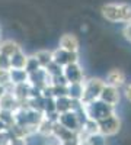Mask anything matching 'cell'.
Instances as JSON below:
<instances>
[{"instance_id":"5b68a950","label":"cell","mask_w":131,"mask_h":145,"mask_svg":"<svg viewBox=\"0 0 131 145\" xmlns=\"http://www.w3.org/2000/svg\"><path fill=\"white\" fill-rule=\"evenodd\" d=\"M53 52V63L58 64L60 67H66L68 64L73 63H79V54L77 52H70L66 50H61V48H57Z\"/></svg>"},{"instance_id":"7402d4cb","label":"cell","mask_w":131,"mask_h":145,"mask_svg":"<svg viewBox=\"0 0 131 145\" xmlns=\"http://www.w3.org/2000/svg\"><path fill=\"white\" fill-rule=\"evenodd\" d=\"M6 145H28V144H26V138H22V137H12V135H10Z\"/></svg>"},{"instance_id":"8fae6325","label":"cell","mask_w":131,"mask_h":145,"mask_svg":"<svg viewBox=\"0 0 131 145\" xmlns=\"http://www.w3.org/2000/svg\"><path fill=\"white\" fill-rule=\"evenodd\" d=\"M106 84L109 86H114V87H118L120 89L121 86L125 84V72L120 68H112L108 74H106Z\"/></svg>"},{"instance_id":"9a60e30c","label":"cell","mask_w":131,"mask_h":145,"mask_svg":"<svg viewBox=\"0 0 131 145\" xmlns=\"http://www.w3.org/2000/svg\"><path fill=\"white\" fill-rule=\"evenodd\" d=\"M34 58L38 61L41 68H45L50 63H53V52L48 50H39L34 54Z\"/></svg>"},{"instance_id":"d4e9b609","label":"cell","mask_w":131,"mask_h":145,"mask_svg":"<svg viewBox=\"0 0 131 145\" xmlns=\"http://www.w3.org/2000/svg\"><path fill=\"white\" fill-rule=\"evenodd\" d=\"M122 35H124V38L128 42H131V22L130 23H125V26L122 29Z\"/></svg>"},{"instance_id":"603a6c76","label":"cell","mask_w":131,"mask_h":145,"mask_svg":"<svg viewBox=\"0 0 131 145\" xmlns=\"http://www.w3.org/2000/svg\"><path fill=\"white\" fill-rule=\"evenodd\" d=\"M10 80H9V70H3L0 68V86H6V84H9Z\"/></svg>"},{"instance_id":"7c38bea8","label":"cell","mask_w":131,"mask_h":145,"mask_svg":"<svg viewBox=\"0 0 131 145\" xmlns=\"http://www.w3.org/2000/svg\"><path fill=\"white\" fill-rule=\"evenodd\" d=\"M18 107H19V102H18V99L13 96V93L5 91L3 96L0 97V110H10V112H15Z\"/></svg>"},{"instance_id":"ac0fdd59","label":"cell","mask_w":131,"mask_h":145,"mask_svg":"<svg viewBox=\"0 0 131 145\" xmlns=\"http://www.w3.org/2000/svg\"><path fill=\"white\" fill-rule=\"evenodd\" d=\"M53 126H54V123L44 116L42 120H41V122L38 123V126H37V134L42 135L44 138L51 137V135H53Z\"/></svg>"},{"instance_id":"52a82bcc","label":"cell","mask_w":131,"mask_h":145,"mask_svg":"<svg viewBox=\"0 0 131 145\" xmlns=\"http://www.w3.org/2000/svg\"><path fill=\"white\" fill-rule=\"evenodd\" d=\"M99 99L105 103H108L111 106H117L118 102H120L121 99V94H120V89L118 87H114V86H109V84H103V87H102V91L99 94Z\"/></svg>"},{"instance_id":"83f0119b","label":"cell","mask_w":131,"mask_h":145,"mask_svg":"<svg viewBox=\"0 0 131 145\" xmlns=\"http://www.w3.org/2000/svg\"><path fill=\"white\" fill-rule=\"evenodd\" d=\"M6 90H5V87L3 86H0V97H2V96H3V93H5Z\"/></svg>"},{"instance_id":"e0dca14e","label":"cell","mask_w":131,"mask_h":145,"mask_svg":"<svg viewBox=\"0 0 131 145\" xmlns=\"http://www.w3.org/2000/svg\"><path fill=\"white\" fill-rule=\"evenodd\" d=\"M83 94V81L82 83H70L67 84V96L73 100L80 102Z\"/></svg>"},{"instance_id":"8992f818","label":"cell","mask_w":131,"mask_h":145,"mask_svg":"<svg viewBox=\"0 0 131 145\" xmlns=\"http://www.w3.org/2000/svg\"><path fill=\"white\" fill-rule=\"evenodd\" d=\"M63 76H64L67 84L85 81V74H83V70H82L79 63H73V64H68V65L63 67Z\"/></svg>"},{"instance_id":"277c9868","label":"cell","mask_w":131,"mask_h":145,"mask_svg":"<svg viewBox=\"0 0 131 145\" xmlns=\"http://www.w3.org/2000/svg\"><path fill=\"white\" fill-rule=\"evenodd\" d=\"M120 129H121V119L115 113L98 120V131H99V134L103 135L105 138L117 135L118 132H120Z\"/></svg>"},{"instance_id":"6da1fadb","label":"cell","mask_w":131,"mask_h":145,"mask_svg":"<svg viewBox=\"0 0 131 145\" xmlns=\"http://www.w3.org/2000/svg\"><path fill=\"white\" fill-rule=\"evenodd\" d=\"M102 16L114 23L131 22V6L127 3H106L102 6Z\"/></svg>"},{"instance_id":"4316f807","label":"cell","mask_w":131,"mask_h":145,"mask_svg":"<svg viewBox=\"0 0 131 145\" xmlns=\"http://www.w3.org/2000/svg\"><path fill=\"white\" fill-rule=\"evenodd\" d=\"M124 94H125V99L131 103V83L128 84V86L125 87V90H124Z\"/></svg>"},{"instance_id":"4fadbf2b","label":"cell","mask_w":131,"mask_h":145,"mask_svg":"<svg viewBox=\"0 0 131 145\" xmlns=\"http://www.w3.org/2000/svg\"><path fill=\"white\" fill-rule=\"evenodd\" d=\"M28 77L29 74L25 68H9V80L13 86L28 81Z\"/></svg>"},{"instance_id":"f1b7e54d","label":"cell","mask_w":131,"mask_h":145,"mask_svg":"<svg viewBox=\"0 0 131 145\" xmlns=\"http://www.w3.org/2000/svg\"><path fill=\"white\" fill-rule=\"evenodd\" d=\"M0 33H2V32H0ZM0 42H2V41H0Z\"/></svg>"},{"instance_id":"2e32d148","label":"cell","mask_w":131,"mask_h":145,"mask_svg":"<svg viewBox=\"0 0 131 145\" xmlns=\"http://www.w3.org/2000/svg\"><path fill=\"white\" fill-rule=\"evenodd\" d=\"M10 68H25L26 65V59H28V55H25L22 50H19L18 52H15L10 58Z\"/></svg>"},{"instance_id":"484cf974","label":"cell","mask_w":131,"mask_h":145,"mask_svg":"<svg viewBox=\"0 0 131 145\" xmlns=\"http://www.w3.org/2000/svg\"><path fill=\"white\" fill-rule=\"evenodd\" d=\"M47 141L44 142V145H61V142L60 141H58L54 135H51V137H47L45 138Z\"/></svg>"},{"instance_id":"ffe728a7","label":"cell","mask_w":131,"mask_h":145,"mask_svg":"<svg viewBox=\"0 0 131 145\" xmlns=\"http://www.w3.org/2000/svg\"><path fill=\"white\" fill-rule=\"evenodd\" d=\"M86 138H88V141H89L90 145H106V138L103 135H101L99 132L86 135Z\"/></svg>"},{"instance_id":"9c48e42d","label":"cell","mask_w":131,"mask_h":145,"mask_svg":"<svg viewBox=\"0 0 131 145\" xmlns=\"http://www.w3.org/2000/svg\"><path fill=\"white\" fill-rule=\"evenodd\" d=\"M55 103V112L60 115L64 112H70V110H76V109L80 106V102L70 99L68 96H60V97L54 99Z\"/></svg>"},{"instance_id":"44dd1931","label":"cell","mask_w":131,"mask_h":145,"mask_svg":"<svg viewBox=\"0 0 131 145\" xmlns=\"http://www.w3.org/2000/svg\"><path fill=\"white\" fill-rule=\"evenodd\" d=\"M41 67H39V64H38V61L34 58V55H31V57H28V59H26V65H25V70L28 71V74H31V72H34V71H37V70H39Z\"/></svg>"},{"instance_id":"3957f363","label":"cell","mask_w":131,"mask_h":145,"mask_svg":"<svg viewBox=\"0 0 131 145\" xmlns=\"http://www.w3.org/2000/svg\"><path fill=\"white\" fill-rule=\"evenodd\" d=\"M105 81L101 78H89L83 81V94H82V99L80 103L82 105H88L90 102H95L99 99V94L102 91Z\"/></svg>"},{"instance_id":"30bf717a","label":"cell","mask_w":131,"mask_h":145,"mask_svg":"<svg viewBox=\"0 0 131 145\" xmlns=\"http://www.w3.org/2000/svg\"><path fill=\"white\" fill-rule=\"evenodd\" d=\"M79 39L77 36L73 35V33H64L61 35L60 38V46L61 50H66V51H70V52H79Z\"/></svg>"},{"instance_id":"5bb4252c","label":"cell","mask_w":131,"mask_h":145,"mask_svg":"<svg viewBox=\"0 0 131 145\" xmlns=\"http://www.w3.org/2000/svg\"><path fill=\"white\" fill-rule=\"evenodd\" d=\"M19 50H22L20 45L15 41H12V39H7V41H2L0 42V54H3L6 57H12L15 52H18Z\"/></svg>"},{"instance_id":"cb8c5ba5","label":"cell","mask_w":131,"mask_h":145,"mask_svg":"<svg viewBox=\"0 0 131 145\" xmlns=\"http://www.w3.org/2000/svg\"><path fill=\"white\" fill-rule=\"evenodd\" d=\"M0 68H3V70L10 68V59H9V57H6L3 54H0Z\"/></svg>"},{"instance_id":"d6986e66","label":"cell","mask_w":131,"mask_h":145,"mask_svg":"<svg viewBox=\"0 0 131 145\" xmlns=\"http://www.w3.org/2000/svg\"><path fill=\"white\" fill-rule=\"evenodd\" d=\"M0 122H2L7 129L15 123V118H13V112L10 110H0Z\"/></svg>"},{"instance_id":"7a4b0ae2","label":"cell","mask_w":131,"mask_h":145,"mask_svg":"<svg viewBox=\"0 0 131 145\" xmlns=\"http://www.w3.org/2000/svg\"><path fill=\"white\" fill-rule=\"evenodd\" d=\"M83 106V112H85V116L88 119H93V120H101L106 116H109L112 113H115V107L102 102L101 99L95 100V102H90L88 105H82Z\"/></svg>"},{"instance_id":"ba28073f","label":"cell","mask_w":131,"mask_h":145,"mask_svg":"<svg viewBox=\"0 0 131 145\" xmlns=\"http://www.w3.org/2000/svg\"><path fill=\"white\" fill-rule=\"evenodd\" d=\"M28 81L38 90H42L44 87L48 86V84H51V78L48 76V72L45 71V68H39L37 71L31 72L29 77H28Z\"/></svg>"}]
</instances>
